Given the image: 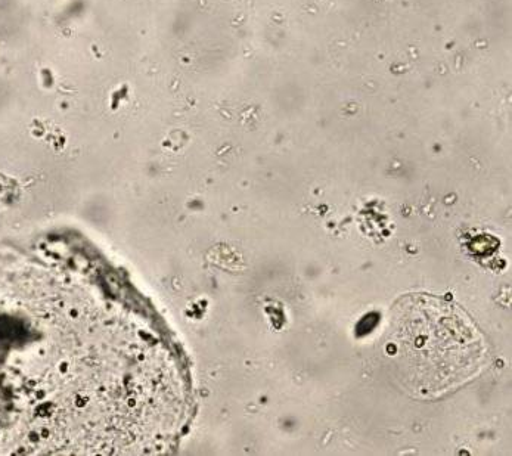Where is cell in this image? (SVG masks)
<instances>
[{
	"instance_id": "obj_1",
	"label": "cell",
	"mask_w": 512,
	"mask_h": 456,
	"mask_svg": "<svg viewBox=\"0 0 512 456\" xmlns=\"http://www.w3.org/2000/svg\"><path fill=\"white\" fill-rule=\"evenodd\" d=\"M393 356H402L403 386L439 397L473 380L484 366L483 335L459 307L409 296L394 309Z\"/></svg>"
}]
</instances>
